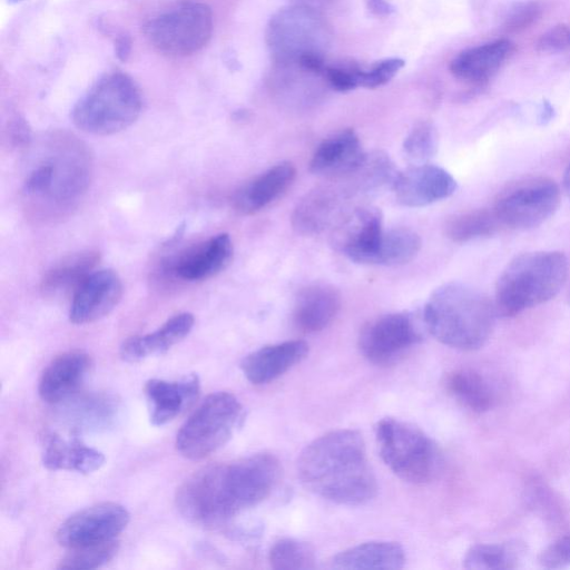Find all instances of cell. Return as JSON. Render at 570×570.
<instances>
[{"label": "cell", "instance_id": "obj_1", "mask_svg": "<svg viewBox=\"0 0 570 570\" xmlns=\"http://www.w3.org/2000/svg\"><path fill=\"white\" fill-rule=\"evenodd\" d=\"M279 476V461L268 453L203 468L178 488L176 507L189 522L215 528L265 500Z\"/></svg>", "mask_w": 570, "mask_h": 570}, {"label": "cell", "instance_id": "obj_2", "mask_svg": "<svg viewBox=\"0 0 570 570\" xmlns=\"http://www.w3.org/2000/svg\"><path fill=\"white\" fill-rule=\"evenodd\" d=\"M297 474L307 490L338 504H364L377 490L364 440L350 429L332 431L306 445Z\"/></svg>", "mask_w": 570, "mask_h": 570}, {"label": "cell", "instance_id": "obj_3", "mask_svg": "<svg viewBox=\"0 0 570 570\" xmlns=\"http://www.w3.org/2000/svg\"><path fill=\"white\" fill-rule=\"evenodd\" d=\"M497 311L487 295L461 283L436 288L424 307L429 332L453 348L472 351L490 338Z\"/></svg>", "mask_w": 570, "mask_h": 570}, {"label": "cell", "instance_id": "obj_4", "mask_svg": "<svg viewBox=\"0 0 570 570\" xmlns=\"http://www.w3.org/2000/svg\"><path fill=\"white\" fill-rule=\"evenodd\" d=\"M568 275V259L558 250H539L514 257L495 286L497 314L512 317L554 297Z\"/></svg>", "mask_w": 570, "mask_h": 570}, {"label": "cell", "instance_id": "obj_5", "mask_svg": "<svg viewBox=\"0 0 570 570\" xmlns=\"http://www.w3.org/2000/svg\"><path fill=\"white\" fill-rule=\"evenodd\" d=\"M142 99L136 82L116 71L102 76L77 101L71 118L82 131L106 136L132 125L140 115Z\"/></svg>", "mask_w": 570, "mask_h": 570}, {"label": "cell", "instance_id": "obj_6", "mask_svg": "<svg viewBox=\"0 0 570 570\" xmlns=\"http://www.w3.org/2000/svg\"><path fill=\"white\" fill-rule=\"evenodd\" d=\"M375 436L382 460L403 481L422 484L439 472L436 444L413 424L386 417L377 422Z\"/></svg>", "mask_w": 570, "mask_h": 570}, {"label": "cell", "instance_id": "obj_7", "mask_svg": "<svg viewBox=\"0 0 570 570\" xmlns=\"http://www.w3.org/2000/svg\"><path fill=\"white\" fill-rule=\"evenodd\" d=\"M243 419V406L233 394L212 393L180 428L176 449L186 459H204L232 438Z\"/></svg>", "mask_w": 570, "mask_h": 570}, {"label": "cell", "instance_id": "obj_8", "mask_svg": "<svg viewBox=\"0 0 570 570\" xmlns=\"http://www.w3.org/2000/svg\"><path fill=\"white\" fill-rule=\"evenodd\" d=\"M331 31L312 7L295 4L278 10L269 20L266 42L276 65H294L306 56H324Z\"/></svg>", "mask_w": 570, "mask_h": 570}, {"label": "cell", "instance_id": "obj_9", "mask_svg": "<svg viewBox=\"0 0 570 570\" xmlns=\"http://www.w3.org/2000/svg\"><path fill=\"white\" fill-rule=\"evenodd\" d=\"M213 31L210 8L186 0L170 6L150 18L145 35L153 47L168 56L183 57L199 51Z\"/></svg>", "mask_w": 570, "mask_h": 570}, {"label": "cell", "instance_id": "obj_10", "mask_svg": "<svg viewBox=\"0 0 570 570\" xmlns=\"http://www.w3.org/2000/svg\"><path fill=\"white\" fill-rule=\"evenodd\" d=\"M560 189L547 177L518 181L497 198L493 210L502 226L530 229L544 223L558 209Z\"/></svg>", "mask_w": 570, "mask_h": 570}, {"label": "cell", "instance_id": "obj_11", "mask_svg": "<svg viewBox=\"0 0 570 570\" xmlns=\"http://www.w3.org/2000/svg\"><path fill=\"white\" fill-rule=\"evenodd\" d=\"M421 340L420 330L407 313H391L370 321L358 336V347L374 364H390Z\"/></svg>", "mask_w": 570, "mask_h": 570}, {"label": "cell", "instance_id": "obj_12", "mask_svg": "<svg viewBox=\"0 0 570 570\" xmlns=\"http://www.w3.org/2000/svg\"><path fill=\"white\" fill-rule=\"evenodd\" d=\"M130 514L115 502H101L69 517L58 529V542L68 549L116 539L127 527Z\"/></svg>", "mask_w": 570, "mask_h": 570}, {"label": "cell", "instance_id": "obj_13", "mask_svg": "<svg viewBox=\"0 0 570 570\" xmlns=\"http://www.w3.org/2000/svg\"><path fill=\"white\" fill-rule=\"evenodd\" d=\"M384 234L379 208L360 206L343 215L332 234L334 247L355 263L375 264Z\"/></svg>", "mask_w": 570, "mask_h": 570}, {"label": "cell", "instance_id": "obj_14", "mask_svg": "<svg viewBox=\"0 0 570 570\" xmlns=\"http://www.w3.org/2000/svg\"><path fill=\"white\" fill-rule=\"evenodd\" d=\"M392 188L399 204L423 207L451 196L456 189V181L439 166L419 164L397 173Z\"/></svg>", "mask_w": 570, "mask_h": 570}, {"label": "cell", "instance_id": "obj_15", "mask_svg": "<svg viewBox=\"0 0 570 570\" xmlns=\"http://www.w3.org/2000/svg\"><path fill=\"white\" fill-rule=\"evenodd\" d=\"M122 296V283L112 269L94 271L72 295L69 320L88 324L109 314Z\"/></svg>", "mask_w": 570, "mask_h": 570}, {"label": "cell", "instance_id": "obj_16", "mask_svg": "<svg viewBox=\"0 0 570 570\" xmlns=\"http://www.w3.org/2000/svg\"><path fill=\"white\" fill-rule=\"evenodd\" d=\"M234 247L228 234H218L177 257L170 264L171 273L184 281L210 278L232 262Z\"/></svg>", "mask_w": 570, "mask_h": 570}, {"label": "cell", "instance_id": "obj_17", "mask_svg": "<svg viewBox=\"0 0 570 570\" xmlns=\"http://www.w3.org/2000/svg\"><path fill=\"white\" fill-rule=\"evenodd\" d=\"M88 354L73 350L55 357L43 370L38 385L40 397L51 404L72 397L89 372Z\"/></svg>", "mask_w": 570, "mask_h": 570}, {"label": "cell", "instance_id": "obj_18", "mask_svg": "<svg viewBox=\"0 0 570 570\" xmlns=\"http://www.w3.org/2000/svg\"><path fill=\"white\" fill-rule=\"evenodd\" d=\"M347 197L350 195L342 185L328 184L311 190L293 212L294 228L304 235L320 233L335 218L340 219L338 215Z\"/></svg>", "mask_w": 570, "mask_h": 570}, {"label": "cell", "instance_id": "obj_19", "mask_svg": "<svg viewBox=\"0 0 570 570\" xmlns=\"http://www.w3.org/2000/svg\"><path fill=\"white\" fill-rule=\"evenodd\" d=\"M308 353L304 341H287L261 347L240 364L245 377L253 384H266L302 362Z\"/></svg>", "mask_w": 570, "mask_h": 570}, {"label": "cell", "instance_id": "obj_20", "mask_svg": "<svg viewBox=\"0 0 570 570\" xmlns=\"http://www.w3.org/2000/svg\"><path fill=\"white\" fill-rule=\"evenodd\" d=\"M199 393V380L195 374L184 376L179 381L151 379L145 385V394L149 404L150 421L163 425L193 404Z\"/></svg>", "mask_w": 570, "mask_h": 570}, {"label": "cell", "instance_id": "obj_21", "mask_svg": "<svg viewBox=\"0 0 570 570\" xmlns=\"http://www.w3.org/2000/svg\"><path fill=\"white\" fill-rule=\"evenodd\" d=\"M358 136L344 129L325 138L315 149L309 169L316 175L337 178L353 171L364 159Z\"/></svg>", "mask_w": 570, "mask_h": 570}, {"label": "cell", "instance_id": "obj_22", "mask_svg": "<svg viewBox=\"0 0 570 570\" xmlns=\"http://www.w3.org/2000/svg\"><path fill=\"white\" fill-rule=\"evenodd\" d=\"M340 291L325 283H316L299 291L293 312L295 326L305 333L326 328L341 308Z\"/></svg>", "mask_w": 570, "mask_h": 570}, {"label": "cell", "instance_id": "obj_23", "mask_svg": "<svg viewBox=\"0 0 570 570\" xmlns=\"http://www.w3.org/2000/svg\"><path fill=\"white\" fill-rule=\"evenodd\" d=\"M295 175L293 164H276L236 191L234 207L246 215L259 212L287 190Z\"/></svg>", "mask_w": 570, "mask_h": 570}, {"label": "cell", "instance_id": "obj_24", "mask_svg": "<svg viewBox=\"0 0 570 570\" xmlns=\"http://www.w3.org/2000/svg\"><path fill=\"white\" fill-rule=\"evenodd\" d=\"M514 51V45L500 39L460 52L450 63L451 72L461 80L483 82L490 79Z\"/></svg>", "mask_w": 570, "mask_h": 570}, {"label": "cell", "instance_id": "obj_25", "mask_svg": "<svg viewBox=\"0 0 570 570\" xmlns=\"http://www.w3.org/2000/svg\"><path fill=\"white\" fill-rule=\"evenodd\" d=\"M42 463L48 470H69L89 474L99 470L105 456L96 449L89 448L77 436L68 440L59 434L46 436L42 451Z\"/></svg>", "mask_w": 570, "mask_h": 570}, {"label": "cell", "instance_id": "obj_26", "mask_svg": "<svg viewBox=\"0 0 570 570\" xmlns=\"http://www.w3.org/2000/svg\"><path fill=\"white\" fill-rule=\"evenodd\" d=\"M195 318L190 313H179L170 317L153 333L127 338L120 347V356L126 362H139L151 355H159L184 340L191 331Z\"/></svg>", "mask_w": 570, "mask_h": 570}, {"label": "cell", "instance_id": "obj_27", "mask_svg": "<svg viewBox=\"0 0 570 570\" xmlns=\"http://www.w3.org/2000/svg\"><path fill=\"white\" fill-rule=\"evenodd\" d=\"M405 563L403 548L391 541H371L337 553L334 569H401Z\"/></svg>", "mask_w": 570, "mask_h": 570}, {"label": "cell", "instance_id": "obj_28", "mask_svg": "<svg viewBox=\"0 0 570 570\" xmlns=\"http://www.w3.org/2000/svg\"><path fill=\"white\" fill-rule=\"evenodd\" d=\"M98 262L95 252H82L62 259L43 277L41 288L47 295L75 294L81 283L94 272Z\"/></svg>", "mask_w": 570, "mask_h": 570}, {"label": "cell", "instance_id": "obj_29", "mask_svg": "<svg viewBox=\"0 0 570 570\" xmlns=\"http://www.w3.org/2000/svg\"><path fill=\"white\" fill-rule=\"evenodd\" d=\"M445 387L460 404L475 413L487 412L495 403L492 384L473 370L451 372L445 379Z\"/></svg>", "mask_w": 570, "mask_h": 570}, {"label": "cell", "instance_id": "obj_30", "mask_svg": "<svg viewBox=\"0 0 570 570\" xmlns=\"http://www.w3.org/2000/svg\"><path fill=\"white\" fill-rule=\"evenodd\" d=\"M502 224L493 208H481L458 213L451 216L444 226L448 238L455 243H465L495 234Z\"/></svg>", "mask_w": 570, "mask_h": 570}, {"label": "cell", "instance_id": "obj_31", "mask_svg": "<svg viewBox=\"0 0 570 570\" xmlns=\"http://www.w3.org/2000/svg\"><path fill=\"white\" fill-rule=\"evenodd\" d=\"M421 238L405 227L384 230L375 258L376 265L395 266L411 262L420 252Z\"/></svg>", "mask_w": 570, "mask_h": 570}, {"label": "cell", "instance_id": "obj_32", "mask_svg": "<svg viewBox=\"0 0 570 570\" xmlns=\"http://www.w3.org/2000/svg\"><path fill=\"white\" fill-rule=\"evenodd\" d=\"M522 548L517 543H489L471 547L463 559L466 569L505 570L517 567Z\"/></svg>", "mask_w": 570, "mask_h": 570}, {"label": "cell", "instance_id": "obj_33", "mask_svg": "<svg viewBox=\"0 0 570 570\" xmlns=\"http://www.w3.org/2000/svg\"><path fill=\"white\" fill-rule=\"evenodd\" d=\"M117 411L115 400L104 394H90L71 401L68 406L70 421L82 428L108 424Z\"/></svg>", "mask_w": 570, "mask_h": 570}, {"label": "cell", "instance_id": "obj_34", "mask_svg": "<svg viewBox=\"0 0 570 570\" xmlns=\"http://www.w3.org/2000/svg\"><path fill=\"white\" fill-rule=\"evenodd\" d=\"M276 570H308L315 568V553L306 542L295 539H282L274 543L268 557Z\"/></svg>", "mask_w": 570, "mask_h": 570}, {"label": "cell", "instance_id": "obj_35", "mask_svg": "<svg viewBox=\"0 0 570 570\" xmlns=\"http://www.w3.org/2000/svg\"><path fill=\"white\" fill-rule=\"evenodd\" d=\"M119 542L114 539L105 542L87 544L69 549L60 560L58 569H96L109 562L117 553Z\"/></svg>", "mask_w": 570, "mask_h": 570}, {"label": "cell", "instance_id": "obj_36", "mask_svg": "<svg viewBox=\"0 0 570 570\" xmlns=\"http://www.w3.org/2000/svg\"><path fill=\"white\" fill-rule=\"evenodd\" d=\"M438 149V132L435 127L428 121L413 127L403 142L405 157L414 165L425 164Z\"/></svg>", "mask_w": 570, "mask_h": 570}, {"label": "cell", "instance_id": "obj_37", "mask_svg": "<svg viewBox=\"0 0 570 570\" xmlns=\"http://www.w3.org/2000/svg\"><path fill=\"white\" fill-rule=\"evenodd\" d=\"M362 68L354 62L326 66L324 79L337 91H348L360 87Z\"/></svg>", "mask_w": 570, "mask_h": 570}, {"label": "cell", "instance_id": "obj_38", "mask_svg": "<svg viewBox=\"0 0 570 570\" xmlns=\"http://www.w3.org/2000/svg\"><path fill=\"white\" fill-rule=\"evenodd\" d=\"M404 66L400 58H389L375 62L370 69H362L360 87L374 89L387 83Z\"/></svg>", "mask_w": 570, "mask_h": 570}, {"label": "cell", "instance_id": "obj_39", "mask_svg": "<svg viewBox=\"0 0 570 570\" xmlns=\"http://www.w3.org/2000/svg\"><path fill=\"white\" fill-rule=\"evenodd\" d=\"M541 14V7L535 1L517 3L504 20V29L508 32H520L532 26Z\"/></svg>", "mask_w": 570, "mask_h": 570}, {"label": "cell", "instance_id": "obj_40", "mask_svg": "<svg viewBox=\"0 0 570 570\" xmlns=\"http://www.w3.org/2000/svg\"><path fill=\"white\" fill-rule=\"evenodd\" d=\"M543 568L559 569L570 566V533L549 544L539 556Z\"/></svg>", "mask_w": 570, "mask_h": 570}, {"label": "cell", "instance_id": "obj_41", "mask_svg": "<svg viewBox=\"0 0 570 570\" xmlns=\"http://www.w3.org/2000/svg\"><path fill=\"white\" fill-rule=\"evenodd\" d=\"M570 48V26L558 24L541 35L537 49L541 52H560Z\"/></svg>", "mask_w": 570, "mask_h": 570}, {"label": "cell", "instance_id": "obj_42", "mask_svg": "<svg viewBox=\"0 0 570 570\" xmlns=\"http://www.w3.org/2000/svg\"><path fill=\"white\" fill-rule=\"evenodd\" d=\"M10 137L17 146H23L30 140V129L26 121L21 118H16L10 125Z\"/></svg>", "mask_w": 570, "mask_h": 570}, {"label": "cell", "instance_id": "obj_43", "mask_svg": "<svg viewBox=\"0 0 570 570\" xmlns=\"http://www.w3.org/2000/svg\"><path fill=\"white\" fill-rule=\"evenodd\" d=\"M130 38L127 35L119 36L115 41V52L119 60L126 61L130 55Z\"/></svg>", "mask_w": 570, "mask_h": 570}, {"label": "cell", "instance_id": "obj_44", "mask_svg": "<svg viewBox=\"0 0 570 570\" xmlns=\"http://www.w3.org/2000/svg\"><path fill=\"white\" fill-rule=\"evenodd\" d=\"M367 7L376 16H389L394 9L386 0H366Z\"/></svg>", "mask_w": 570, "mask_h": 570}, {"label": "cell", "instance_id": "obj_45", "mask_svg": "<svg viewBox=\"0 0 570 570\" xmlns=\"http://www.w3.org/2000/svg\"><path fill=\"white\" fill-rule=\"evenodd\" d=\"M563 186H564V189L567 191V195L570 198V163L568 164L567 169L564 171Z\"/></svg>", "mask_w": 570, "mask_h": 570}, {"label": "cell", "instance_id": "obj_46", "mask_svg": "<svg viewBox=\"0 0 570 570\" xmlns=\"http://www.w3.org/2000/svg\"><path fill=\"white\" fill-rule=\"evenodd\" d=\"M297 1H299V4L308 6V7L316 9L317 6L324 4L331 0H297Z\"/></svg>", "mask_w": 570, "mask_h": 570}, {"label": "cell", "instance_id": "obj_47", "mask_svg": "<svg viewBox=\"0 0 570 570\" xmlns=\"http://www.w3.org/2000/svg\"><path fill=\"white\" fill-rule=\"evenodd\" d=\"M10 3H18V2H21L23 0H8Z\"/></svg>", "mask_w": 570, "mask_h": 570}]
</instances>
